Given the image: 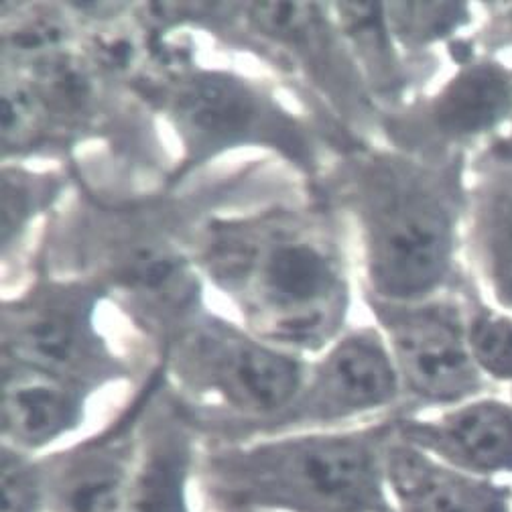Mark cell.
Wrapping results in <instances>:
<instances>
[{"label":"cell","instance_id":"obj_5","mask_svg":"<svg viewBox=\"0 0 512 512\" xmlns=\"http://www.w3.org/2000/svg\"><path fill=\"white\" fill-rule=\"evenodd\" d=\"M189 362L212 391L252 415L283 411L301 389L303 374L293 358L230 330L198 336L191 344Z\"/></svg>","mask_w":512,"mask_h":512},{"label":"cell","instance_id":"obj_21","mask_svg":"<svg viewBox=\"0 0 512 512\" xmlns=\"http://www.w3.org/2000/svg\"><path fill=\"white\" fill-rule=\"evenodd\" d=\"M472 47H480V55L486 57L512 49V3L494 5L490 9V15L486 17V23Z\"/></svg>","mask_w":512,"mask_h":512},{"label":"cell","instance_id":"obj_2","mask_svg":"<svg viewBox=\"0 0 512 512\" xmlns=\"http://www.w3.org/2000/svg\"><path fill=\"white\" fill-rule=\"evenodd\" d=\"M468 206L460 167L395 159L374 173L370 267L387 301L431 299L454 277Z\"/></svg>","mask_w":512,"mask_h":512},{"label":"cell","instance_id":"obj_14","mask_svg":"<svg viewBox=\"0 0 512 512\" xmlns=\"http://www.w3.org/2000/svg\"><path fill=\"white\" fill-rule=\"evenodd\" d=\"M191 450L183 435L153 437L135 462L124 512H191Z\"/></svg>","mask_w":512,"mask_h":512},{"label":"cell","instance_id":"obj_16","mask_svg":"<svg viewBox=\"0 0 512 512\" xmlns=\"http://www.w3.org/2000/svg\"><path fill=\"white\" fill-rule=\"evenodd\" d=\"M384 9L391 33L411 47L450 39L474 19L472 7L464 3H397Z\"/></svg>","mask_w":512,"mask_h":512},{"label":"cell","instance_id":"obj_17","mask_svg":"<svg viewBox=\"0 0 512 512\" xmlns=\"http://www.w3.org/2000/svg\"><path fill=\"white\" fill-rule=\"evenodd\" d=\"M472 354L488 380L512 384V313L476 299L466 307Z\"/></svg>","mask_w":512,"mask_h":512},{"label":"cell","instance_id":"obj_1","mask_svg":"<svg viewBox=\"0 0 512 512\" xmlns=\"http://www.w3.org/2000/svg\"><path fill=\"white\" fill-rule=\"evenodd\" d=\"M378 431L287 437L212 456V508L261 512H395Z\"/></svg>","mask_w":512,"mask_h":512},{"label":"cell","instance_id":"obj_12","mask_svg":"<svg viewBox=\"0 0 512 512\" xmlns=\"http://www.w3.org/2000/svg\"><path fill=\"white\" fill-rule=\"evenodd\" d=\"M135 462L118 441L57 462L47 470V512H124Z\"/></svg>","mask_w":512,"mask_h":512},{"label":"cell","instance_id":"obj_11","mask_svg":"<svg viewBox=\"0 0 512 512\" xmlns=\"http://www.w3.org/2000/svg\"><path fill=\"white\" fill-rule=\"evenodd\" d=\"M82 419V397L57 374L31 366L5 376V443L17 450H37L70 433Z\"/></svg>","mask_w":512,"mask_h":512},{"label":"cell","instance_id":"obj_9","mask_svg":"<svg viewBox=\"0 0 512 512\" xmlns=\"http://www.w3.org/2000/svg\"><path fill=\"white\" fill-rule=\"evenodd\" d=\"M427 120L447 143L490 141L506 133L512 124V68L486 55L462 61L429 102Z\"/></svg>","mask_w":512,"mask_h":512},{"label":"cell","instance_id":"obj_19","mask_svg":"<svg viewBox=\"0 0 512 512\" xmlns=\"http://www.w3.org/2000/svg\"><path fill=\"white\" fill-rule=\"evenodd\" d=\"M250 19L267 35L297 41L313 29L317 9L305 3H259L250 7Z\"/></svg>","mask_w":512,"mask_h":512},{"label":"cell","instance_id":"obj_23","mask_svg":"<svg viewBox=\"0 0 512 512\" xmlns=\"http://www.w3.org/2000/svg\"><path fill=\"white\" fill-rule=\"evenodd\" d=\"M212 512H261V510H236V508H212Z\"/></svg>","mask_w":512,"mask_h":512},{"label":"cell","instance_id":"obj_3","mask_svg":"<svg viewBox=\"0 0 512 512\" xmlns=\"http://www.w3.org/2000/svg\"><path fill=\"white\" fill-rule=\"evenodd\" d=\"M214 265L228 283H254L256 301L275 338L309 346L328 338L334 328L338 275L317 246L287 238L259 246L234 238L222 242Z\"/></svg>","mask_w":512,"mask_h":512},{"label":"cell","instance_id":"obj_4","mask_svg":"<svg viewBox=\"0 0 512 512\" xmlns=\"http://www.w3.org/2000/svg\"><path fill=\"white\" fill-rule=\"evenodd\" d=\"M378 313L401 382L419 399L460 405L480 397L488 378L468 336L466 307L445 299L384 301Z\"/></svg>","mask_w":512,"mask_h":512},{"label":"cell","instance_id":"obj_8","mask_svg":"<svg viewBox=\"0 0 512 512\" xmlns=\"http://www.w3.org/2000/svg\"><path fill=\"white\" fill-rule=\"evenodd\" d=\"M391 350L378 338L350 336L317 368L301 415L334 421L391 405L401 389Z\"/></svg>","mask_w":512,"mask_h":512},{"label":"cell","instance_id":"obj_13","mask_svg":"<svg viewBox=\"0 0 512 512\" xmlns=\"http://www.w3.org/2000/svg\"><path fill=\"white\" fill-rule=\"evenodd\" d=\"M177 116L183 131L198 145L218 147L252 133L261 106L242 82L226 76H204L179 94Z\"/></svg>","mask_w":512,"mask_h":512},{"label":"cell","instance_id":"obj_15","mask_svg":"<svg viewBox=\"0 0 512 512\" xmlns=\"http://www.w3.org/2000/svg\"><path fill=\"white\" fill-rule=\"evenodd\" d=\"M13 344L27 366L63 378L82 364L90 350L82 319L61 305L25 311L17 319Z\"/></svg>","mask_w":512,"mask_h":512},{"label":"cell","instance_id":"obj_22","mask_svg":"<svg viewBox=\"0 0 512 512\" xmlns=\"http://www.w3.org/2000/svg\"><path fill=\"white\" fill-rule=\"evenodd\" d=\"M29 212H31L29 189L23 183L11 181L9 177H5V183H3V240H5V246H9L11 236L29 218Z\"/></svg>","mask_w":512,"mask_h":512},{"label":"cell","instance_id":"obj_7","mask_svg":"<svg viewBox=\"0 0 512 512\" xmlns=\"http://www.w3.org/2000/svg\"><path fill=\"white\" fill-rule=\"evenodd\" d=\"M399 439L466 474L512 472V403L470 399L431 421H405Z\"/></svg>","mask_w":512,"mask_h":512},{"label":"cell","instance_id":"obj_6","mask_svg":"<svg viewBox=\"0 0 512 512\" xmlns=\"http://www.w3.org/2000/svg\"><path fill=\"white\" fill-rule=\"evenodd\" d=\"M466 212L472 256L490 305L512 313V128L482 149Z\"/></svg>","mask_w":512,"mask_h":512},{"label":"cell","instance_id":"obj_20","mask_svg":"<svg viewBox=\"0 0 512 512\" xmlns=\"http://www.w3.org/2000/svg\"><path fill=\"white\" fill-rule=\"evenodd\" d=\"M41 108L35 94L23 86H5L3 92V141L7 147H23L39 131Z\"/></svg>","mask_w":512,"mask_h":512},{"label":"cell","instance_id":"obj_18","mask_svg":"<svg viewBox=\"0 0 512 512\" xmlns=\"http://www.w3.org/2000/svg\"><path fill=\"white\" fill-rule=\"evenodd\" d=\"M3 512H47V468L3 445Z\"/></svg>","mask_w":512,"mask_h":512},{"label":"cell","instance_id":"obj_10","mask_svg":"<svg viewBox=\"0 0 512 512\" xmlns=\"http://www.w3.org/2000/svg\"><path fill=\"white\" fill-rule=\"evenodd\" d=\"M384 476L395 512H504V496L403 439L384 447Z\"/></svg>","mask_w":512,"mask_h":512}]
</instances>
